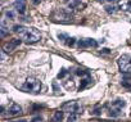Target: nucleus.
Segmentation results:
<instances>
[{"label": "nucleus", "mask_w": 131, "mask_h": 122, "mask_svg": "<svg viewBox=\"0 0 131 122\" xmlns=\"http://www.w3.org/2000/svg\"><path fill=\"white\" fill-rule=\"evenodd\" d=\"M31 122H44V118H42L41 116H35V117L31 119Z\"/></svg>", "instance_id": "15"}, {"label": "nucleus", "mask_w": 131, "mask_h": 122, "mask_svg": "<svg viewBox=\"0 0 131 122\" xmlns=\"http://www.w3.org/2000/svg\"><path fill=\"white\" fill-rule=\"evenodd\" d=\"M76 75L82 77V76H89V72L85 71V70H77V71H76Z\"/></svg>", "instance_id": "14"}, {"label": "nucleus", "mask_w": 131, "mask_h": 122, "mask_svg": "<svg viewBox=\"0 0 131 122\" xmlns=\"http://www.w3.org/2000/svg\"><path fill=\"white\" fill-rule=\"evenodd\" d=\"M108 2H116V0H108Z\"/></svg>", "instance_id": "26"}, {"label": "nucleus", "mask_w": 131, "mask_h": 122, "mask_svg": "<svg viewBox=\"0 0 131 122\" xmlns=\"http://www.w3.org/2000/svg\"><path fill=\"white\" fill-rule=\"evenodd\" d=\"M58 37H59L60 40H63V41L68 39V36H67V35H64V34H59V35H58Z\"/></svg>", "instance_id": "21"}, {"label": "nucleus", "mask_w": 131, "mask_h": 122, "mask_svg": "<svg viewBox=\"0 0 131 122\" xmlns=\"http://www.w3.org/2000/svg\"><path fill=\"white\" fill-rule=\"evenodd\" d=\"M14 8L17 9L18 13L23 14L26 12V0H16L14 2Z\"/></svg>", "instance_id": "8"}, {"label": "nucleus", "mask_w": 131, "mask_h": 122, "mask_svg": "<svg viewBox=\"0 0 131 122\" xmlns=\"http://www.w3.org/2000/svg\"><path fill=\"white\" fill-rule=\"evenodd\" d=\"M91 82H93V79H91V77H90V76H88V77H86V79H84V80H82V81H81V85H80V87H79V90H80V91H81V90H82V89H85V87H86V86H88V85H90V84H91Z\"/></svg>", "instance_id": "12"}, {"label": "nucleus", "mask_w": 131, "mask_h": 122, "mask_svg": "<svg viewBox=\"0 0 131 122\" xmlns=\"http://www.w3.org/2000/svg\"><path fill=\"white\" fill-rule=\"evenodd\" d=\"M66 75H67V71H66V70L63 68V70H62V71H60V72L58 73V79H63V77H64Z\"/></svg>", "instance_id": "18"}, {"label": "nucleus", "mask_w": 131, "mask_h": 122, "mask_svg": "<svg viewBox=\"0 0 131 122\" xmlns=\"http://www.w3.org/2000/svg\"><path fill=\"white\" fill-rule=\"evenodd\" d=\"M62 110H64V112H68V113H71V114H77V113H82V108L75 102V100H72V102H68V103H66L64 105H63V109Z\"/></svg>", "instance_id": "4"}, {"label": "nucleus", "mask_w": 131, "mask_h": 122, "mask_svg": "<svg viewBox=\"0 0 131 122\" xmlns=\"http://www.w3.org/2000/svg\"><path fill=\"white\" fill-rule=\"evenodd\" d=\"M77 44H79L80 48H89V46L96 48V46H98V42H96L94 39H84V40H79Z\"/></svg>", "instance_id": "6"}, {"label": "nucleus", "mask_w": 131, "mask_h": 122, "mask_svg": "<svg viewBox=\"0 0 131 122\" xmlns=\"http://www.w3.org/2000/svg\"><path fill=\"white\" fill-rule=\"evenodd\" d=\"M105 10H107L108 13H114V12H116V8H114L113 5H107V7H105Z\"/></svg>", "instance_id": "16"}, {"label": "nucleus", "mask_w": 131, "mask_h": 122, "mask_svg": "<svg viewBox=\"0 0 131 122\" xmlns=\"http://www.w3.org/2000/svg\"><path fill=\"white\" fill-rule=\"evenodd\" d=\"M7 34H8L7 28H5L4 26H2V37H5V36H7Z\"/></svg>", "instance_id": "19"}, {"label": "nucleus", "mask_w": 131, "mask_h": 122, "mask_svg": "<svg viewBox=\"0 0 131 122\" xmlns=\"http://www.w3.org/2000/svg\"><path fill=\"white\" fill-rule=\"evenodd\" d=\"M79 3H80V0H73V3L71 4V8H73V7H76V5H77Z\"/></svg>", "instance_id": "23"}, {"label": "nucleus", "mask_w": 131, "mask_h": 122, "mask_svg": "<svg viewBox=\"0 0 131 122\" xmlns=\"http://www.w3.org/2000/svg\"><path fill=\"white\" fill-rule=\"evenodd\" d=\"M22 42V40L21 39H13V40H10L9 42H7L5 45H4V51H13V50H16V48L17 46H19V44Z\"/></svg>", "instance_id": "5"}, {"label": "nucleus", "mask_w": 131, "mask_h": 122, "mask_svg": "<svg viewBox=\"0 0 131 122\" xmlns=\"http://www.w3.org/2000/svg\"><path fill=\"white\" fill-rule=\"evenodd\" d=\"M122 109L121 108H116V107H112L111 105V108H109V116L111 117H119L121 116V112Z\"/></svg>", "instance_id": "10"}, {"label": "nucleus", "mask_w": 131, "mask_h": 122, "mask_svg": "<svg viewBox=\"0 0 131 122\" xmlns=\"http://www.w3.org/2000/svg\"><path fill=\"white\" fill-rule=\"evenodd\" d=\"M118 66L121 72L123 73H131V55L123 54L118 58Z\"/></svg>", "instance_id": "3"}, {"label": "nucleus", "mask_w": 131, "mask_h": 122, "mask_svg": "<svg viewBox=\"0 0 131 122\" xmlns=\"http://www.w3.org/2000/svg\"><path fill=\"white\" fill-rule=\"evenodd\" d=\"M5 16H7L8 18H10V19H14V12H12V10H7Z\"/></svg>", "instance_id": "17"}, {"label": "nucleus", "mask_w": 131, "mask_h": 122, "mask_svg": "<svg viewBox=\"0 0 131 122\" xmlns=\"http://www.w3.org/2000/svg\"><path fill=\"white\" fill-rule=\"evenodd\" d=\"M111 105L112 107H116V108H123L125 105H126V103H125V100H122V99H117V100H114V102H112L111 103Z\"/></svg>", "instance_id": "13"}, {"label": "nucleus", "mask_w": 131, "mask_h": 122, "mask_svg": "<svg viewBox=\"0 0 131 122\" xmlns=\"http://www.w3.org/2000/svg\"><path fill=\"white\" fill-rule=\"evenodd\" d=\"M22 113V107L19 104H12L9 108H8V116L9 117H13V116H18Z\"/></svg>", "instance_id": "7"}, {"label": "nucleus", "mask_w": 131, "mask_h": 122, "mask_svg": "<svg viewBox=\"0 0 131 122\" xmlns=\"http://www.w3.org/2000/svg\"><path fill=\"white\" fill-rule=\"evenodd\" d=\"M102 53H105V54H108V53H109V49H107V48H105V49H103V50H102Z\"/></svg>", "instance_id": "24"}, {"label": "nucleus", "mask_w": 131, "mask_h": 122, "mask_svg": "<svg viewBox=\"0 0 131 122\" xmlns=\"http://www.w3.org/2000/svg\"><path fill=\"white\" fill-rule=\"evenodd\" d=\"M75 119H76V114H71L68 118V122H75Z\"/></svg>", "instance_id": "22"}, {"label": "nucleus", "mask_w": 131, "mask_h": 122, "mask_svg": "<svg viewBox=\"0 0 131 122\" xmlns=\"http://www.w3.org/2000/svg\"><path fill=\"white\" fill-rule=\"evenodd\" d=\"M12 30H13V32L19 34L22 40H25L27 44L37 42L41 39L40 32L36 28H32V27H26V26H22V25H14L12 27Z\"/></svg>", "instance_id": "1"}, {"label": "nucleus", "mask_w": 131, "mask_h": 122, "mask_svg": "<svg viewBox=\"0 0 131 122\" xmlns=\"http://www.w3.org/2000/svg\"><path fill=\"white\" fill-rule=\"evenodd\" d=\"M75 40H76V39H73V37H68V41H67V45H70V46H72V45L75 44Z\"/></svg>", "instance_id": "20"}, {"label": "nucleus", "mask_w": 131, "mask_h": 122, "mask_svg": "<svg viewBox=\"0 0 131 122\" xmlns=\"http://www.w3.org/2000/svg\"><path fill=\"white\" fill-rule=\"evenodd\" d=\"M63 117H64V110H57L53 116V121L54 122H62Z\"/></svg>", "instance_id": "11"}, {"label": "nucleus", "mask_w": 131, "mask_h": 122, "mask_svg": "<svg viewBox=\"0 0 131 122\" xmlns=\"http://www.w3.org/2000/svg\"><path fill=\"white\" fill-rule=\"evenodd\" d=\"M118 8L122 9V10L131 12V0H126V2H119V3H118Z\"/></svg>", "instance_id": "9"}, {"label": "nucleus", "mask_w": 131, "mask_h": 122, "mask_svg": "<svg viewBox=\"0 0 131 122\" xmlns=\"http://www.w3.org/2000/svg\"><path fill=\"white\" fill-rule=\"evenodd\" d=\"M62 2H63V3H67V2H68V0H62Z\"/></svg>", "instance_id": "25"}, {"label": "nucleus", "mask_w": 131, "mask_h": 122, "mask_svg": "<svg viewBox=\"0 0 131 122\" xmlns=\"http://www.w3.org/2000/svg\"><path fill=\"white\" fill-rule=\"evenodd\" d=\"M23 91L26 93H31V94H37L40 90H41V82L37 80V79H34V77H28L25 84L22 85L21 87Z\"/></svg>", "instance_id": "2"}]
</instances>
